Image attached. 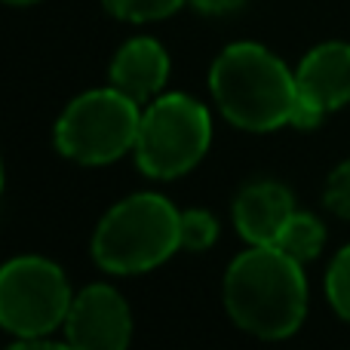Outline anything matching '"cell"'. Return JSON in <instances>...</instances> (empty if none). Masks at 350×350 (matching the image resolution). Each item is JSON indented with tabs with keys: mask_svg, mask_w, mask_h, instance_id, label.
Listing matches in <instances>:
<instances>
[{
	"mask_svg": "<svg viewBox=\"0 0 350 350\" xmlns=\"http://www.w3.org/2000/svg\"><path fill=\"white\" fill-rule=\"evenodd\" d=\"M224 304L230 320L258 338H289L308 310L301 261L277 246H252L224 273Z\"/></svg>",
	"mask_w": 350,
	"mask_h": 350,
	"instance_id": "1",
	"label": "cell"
},
{
	"mask_svg": "<svg viewBox=\"0 0 350 350\" xmlns=\"http://www.w3.org/2000/svg\"><path fill=\"white\" fill-rule=\"evenodd\" d=\"M209 90L218 111L249 133L289 123L298 105L295 74L261 43H230L212 62Z\"/></svg>",
	"mask_w": 350,
	"mask_h": 350,
	"instance_id": "2",
	"label": "cell"
},
{
	"mask_svg": "<svg viewBox=\"0 0 350 350\" xmlns=\"http://www.w3.org/2000/svg\"><path fill=\"white\" fill-rule=\"evenodd\" d=\"M178 212L160 193H133L98 221L92 258L108 273H142L181 249Z\"/></svg>",
	"mask_w": 350,
	"mask_h": 350,
	"instance_id": "3",
	"label": "cell"
},
{
	"mask_svg": "<svg viewBox=\"0 0 350 350\" xmlns=\"http://www.w3.org/2000/svg\"><path fill=\"white\" fill-rule=\"evenodd\" d=\"M142 126L139 102L120 90H92L77 96L55 123V148L62 157L83 166H105L135 148Z\"/></svg>",
	"mask_w": 350,
	"mask_h": 350,
	"instance_id": "4",
	"label": "cell"
},
{
	"mask_svg": "<svg viewBox=\"0 0 350 350\" xmlns=\"http://www.w3.org/2000/svg\"><path fill=\"white\" fill-rule=\"evenodd\" d=\"M209 111L191 96L170 92L142 114L135 139V163L151 178H178L209 151Z\"/></svg>",
	"mask_w": 350,
	"mask_h": 350,
	"instance_id": "5",
	"label": "cell"
},
{
	"mask_svg": "<svg viewBox=\"0 0 350 350\" xmlns=\"http://www.w3.org/2000/svg\"><path fill=\"white\" fill-rule=\"evenodd\" d=\"M71 286L59 265L22 255L0 267V329L18 338H43L71 308Z\"/></svg>",
	"mask_w": 350,
	"mask_h": 350,
	"instance_id": "6",
	"label": "cell"
},
{
	"mask_svg": "<svg viewBox=\"0 0 350 350\" xmlns=\"http://www.w3.org/2000/svg\"><path fill=\"white\" fill-rule=\"evenodd\" d=\"M65 335L74 350H126L133 317L123 295L102 283L86 286L68 308Z\"/></svg>",
	"mask_w": 350,
	"mask_h": 350,
	"instance_id": "7",
	"label": "cell"
},
{
	"mask_svg": "<svg viewBox=\"0 0 350 350\" xmlns=\"http://www.w3.org/2000/svg\"><path fill=\"white\" fill-rule=\"evenodd\" d=\"M298 102L320 114L350 102V43H320L301 59L295 71Z\"/></svg>",
	"mask_w": 350,
	"mask_h": 350,
	"instance_id": "8",
	"label": "cell"
},
{
	"mask_svg": "<svg viewBox=\"0 0 350 350\" xmlns=\"http://www.w3.org/2000/svg\"><path fill=\"white\" fill-rule=\"evenodd\" d=\"M295 212L292 193L277 181H255L234 203V224L252 246H273Z\"/></svg>",
	"mask_w": 350,
	"mask_h": 350,
	"instance_id": "9",
	"label": "cell"
},
{
	"mask_svg": "<svg viewBox=\"0 0 350 350\" xmlns=\"http://www.w3.org/2000/svg\"><path fill=\"white\" fill-rule=\"evenodd\" d=\"M170 55L154 37H133L117 49L111 62V86L133 102H148L166 86Z\"/></svg>",
	"mask_w": 350,
	"mask_h": 350,
	"instance_id": "10",
	"label": "cell"
},
{
	"mask_svg": "<svg viewBox=\"0 0 350 350\" xmlns=\"http://www.w3.org/2000/svg\"><path fill=\"white\" fill-rule=\"evenodd\" d=\"M323 243H326V228L320 218L308 215V212H292V218L286 221V228L280 230L273 246L283 249L286 255H292L295 261H310L320 255Z\"/></svg>",
	"mask_w": 350,
	"mask_h": 350,
	"instance_id": "11",
	"label": "cell"
},
{
	"mask_svg": "<svg viewBox=\"0 0 350 350\" xmlns=\"http://www.w3.org/2000/svg\"><path fill=\"white\" fill-rule=\"evenodd\" d=\"M111 16L123 22H157V18L172 16L187 0H102Z\"/></svg>",
	"mask_w": 350,
	"mask_h": 350,
	"instance_id": "12",
	"label": "cell"
},
{
	"mask_svg": "<svg viewBox=\"0 0 350 350\" xmlns=\"http://www.w3.org/2000/svg\"><path fill=\"white\" fill-rule=\"evenodd\" d=\"M178 237H181V249L203 252V249H209L212 243H215L218 221L206 209L181 212V218H178Z\"/></svg>",
	"mask_w": 350,
	"mask_h": 350,
	"instance_id": "13",
	"label": "cell"
},
{
	"mask_svg": "<svg viewBox=\"0 0 350 350\" xmlns=\"http://www.w3.org/2000/svg\"><path fill=\"white\" fill-rule=\"evenodd\" d=\"M326 292H329V301H332V308L350 323V246L341 249L338 258H335L332 267H329Z\"/></svg>",
	"mask_w": 350,
	"mask_h": 350,
	"instance_id": "14",
	"label": "cell"
},
{
	"mask_svg": "<svg viewBox=\"0 0 350 350\" xmlns=\"http://www.w3.org/2000/svg\"><path fill=\"white\" fill-rule=\"evenodd\" d=\"M326 206L341 218H350V160L341 163L338 170L329 175L326 181V193H323Z\"/></svg>",
	"mask_w": 350,
	"mask_h": 350,
	"instance_id": "15",
	"label": "cell"
},
{
	"mask_svg": "<svg viewBox=\"0 0 350 350\" xmlns=\"http://www.w3.org/2000/svg\"><path fill=\"white\" fill-rule=\"evenodd\" d=\"M193 10L206 12V16H228V12L240 10L243 0H187Z\"/></svg>",
	"mask_w": 350,
	"mask_h": 350,
	"instance_id": "16",
	"label": "cell"
},
{
	"mask_svg": "<svg viewBox=\"0 0 350 350\" xmlns=\"http://www.w3.org/2000/svg\"><path fill=\"white\" fill-rule=\"evenodd\" d=\"M6 350H74V347L71 345H53V341H40V338H22L18 345H12Z\"/></svg>",
	"mask_w": 350,
	"mask_h": 350,
	"instance_id": "17",
	"label": "cell"
},
{
	"mask_svg": "<svg viewBox=\"0 0 350 350\" xmlns=\"http://www.w3.org/2000/svg\"><path fill=\"white\" fill-rule=\"evenodd\" d=\"M10 6H31V3H40V0H3Z\"/></svg>",
	"mask_w": 350,
	"mask_h": 350,
	"instance_id": "18",
	"label": "cell"
},
{
	"mask_svg": "<svg viewBox=\"0 0 350 350\" xmlns=\"http://www.w3.org/2000/svg\"><path fill=\"white\" fill-rule=\"evenodd\" d=\"M0 191H3V163H0Z\"/></svg>",
	"mask_w": 350,
	"mask_h": 350,
	"instance_id": "19",
	"label": "cell"
}]
</instances>
